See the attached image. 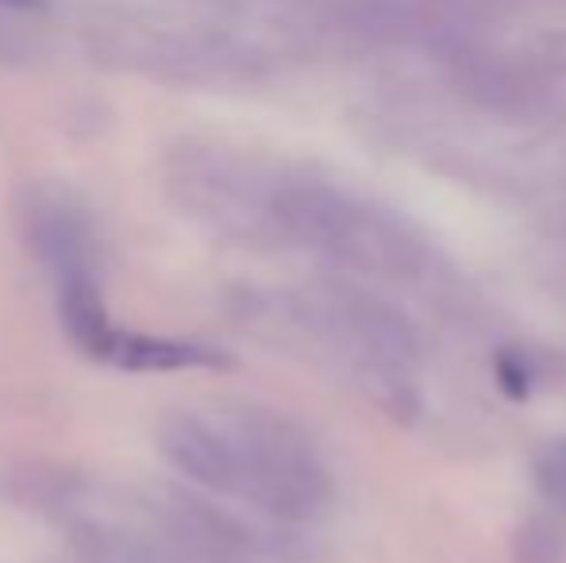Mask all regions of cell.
<instances>
[{
    "mask_svg": "<svg viewBox=\"0 0 566 563\" xmlns=\"http://www.w3.org/2000/svg\"><path fill=\"white\" fill-rule=\"evenodd\" d=\"M158 451L178 467L181 475H189L193 482L220 494H239V448L235 436L220 432L209 421L193 414H174L158 425Z\"/></svg>",
    "mask_w": 566,
    "mask_h": 563,
    "instance_id": "obj_2",
    "label": "cell"
},
{
    "mask_svg": "<svg viewBox=\"0 0 566 563\" xmlns=\"http://www.w3.org/2000/svg\"><path fill=\"white\" fill-rule=\"evenodd\" d=\"M559 560H563L559 536L547 525H528L516 536V563H559Z\"/></svg>",
    "mask_w": 566,
    "mask_h": 563,
    "instance_id": "obj_8",
    "label": "cell"
},
{
    "mask_svg": "<svg viewBox=\"0 0 566 563\" xmlns=\"http://www.w3.org/2000/svg\"><path fill=\"white\" fill-rule=\"evenodd\" d=\"M8 494H12L23 510L66 513V510H74L77 494H82V479H77L74 471H62V467L28 463L8 475Z\"/></svg>",
    "mask_w": 566,
    "mask_h": 563,
    "instance_id": "obj_6",
    "label": "cell"
},
{
    "mask_svg": "<svg viewBox=\"0 0 566 563\" xmlns=\"http://www.w3.org/2000/svg\"><path fill=\"white\" fill-rule=\"evenodd\" d=\"M539 487H544L555 502L566 505V444L552 448L544 459H539Z\"/></svg>",
    "mask_w": 566,
    "mask_h": 563,
    "instance_id": "obj_9",
    "label": "cell"
},
{
    "mask_svg": "<svg viewBox=\"0 0 566 563\" xmlns=\"http://www.w3.org/2000/svg\"><path fill=\"white\" fill-rule=\"evenodd\" d=\"M62 285V329L70 332L77 347H82L90 359H113V347L119 332L108 321L105 298L97 290V279L93 274H70V279H59Z\"/></svg>",
    "mask_w": 566,
    "mask_h": 563,
    "instance_id": "obj_4",
    "label": "cell"
},
{
    "mask_svg": "<svg viewBox=\"0 0 566 563\" xmlns=\"http://www.w3.org/2000/svg\"><path fill=\"white\" fill-rule=\"evenodd\" d=\"M113 363L127 371H186V367H224V355L212 347L181 344L158 336H116Z\"/></svg>",
    "mask_w": 566,
    "mask_h": 563,
    "instance_id": "obj_5",
    "label": "cell"
},
{
    "mask_svg": "<svg viewBox=\"0 0 566 563\" xmlns=\"http://www.w3.org/2000/svg\"><path fill=\"white\" fill-rule=\"evenodd\" d=\"M4 4H20V8H28V4H35V0H4Z\"/></svg>",
    "mask_w": 566,
    "mask_h": 563,
    "instance_id": "obj_11",
    "label": "cell"
},
{
    "mask_svg": "<svg viewBox=\"0 0 566 563\" xmlns=\"http://www.w3.org/2000/svg\"><path fill=\"white\" fill-rule=\"evenodd\" d=\"M74 549L82 563H158L150 552V544H143L139 536L119 533V529L105 525H82L74 533Z\"/></svg>",
    "mask_w": 566,
    "mask_h": 563,
    "instance_id": "obj_7",
    "label": "cell"
},
{
    "mask_svg": "<svg viewBox=\"0 0 566 563\" xmlns=\"http://www.w3.org/2000/svg\"><path fill=\"white\" fill-rule=\"evenodd\" d=\"M28 243L59 279L93 274V236L90 220L82 217L70 197H31L23 217Z\"/></svg>",
    "mask_w": 566,
    "mask_h": 563,
    "instance_id": "obj_3",
    "label": "cell"
},
{
    "mask_svg": "<svg viewBox=\"0 0 566 563\" xmlns=\"http://www.w3.org/2000/svg\"><path fill=\"white\" fill-rule=\"evenodd\" d=\"M497 378H501V390L513 394V398H524V394H528L532 375H528V367H524L516 352H505L497 359Z\"/></svg>",
    "mask_w": 566,
    "mask_h": 563,
    "instance_id": "obj_10",
    "label": "cell"
},
{
    "mask_svg": "<svg viewBox=\"0 0 566 563\" xmlns=\"http://www.w3.org/2000/svg\"><path fill=\"white\" fill-rule=\"evenodd\" d=\"M239 448V494L259 502L262 510L277 518L305 521L324 513L328 505V475L316 467L305 444L285 425L274 421H247L235 436Z\"/></svg>",
    "mask_w": 566,
    "mask_h": 563,
    "instance_id": "obj_1",
    "label": "cell"
}]
</instances>
